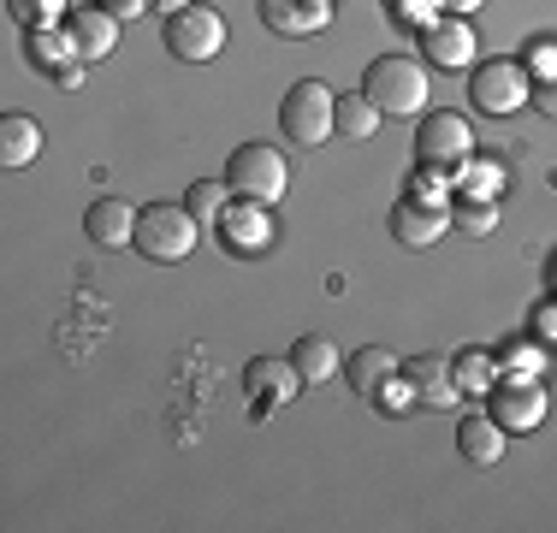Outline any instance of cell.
Instances as JSON below:
<instances>
[{
	"label": "cell",
	"instance_id": "27",
	"mask_svg": "<svg viewBox=\"0 0 557 533\" xmlns=\"http://www.w3.org/2000/svg\"><path fill=\"white\" fill-rule=\"evenodd\" d=\"M7 12L24 24V30H42V24L72 18V12H65V0H7Z\"/></svg>",
	"mask_w": 557,
	"mask_h": 533
},
{
	"label": "cell",
	"instance_id": "19",
	"mask_svg": "<svg viewBox=\"0 0 557 533\" xmlns=\"http://www.w3.org/2000/svg\"><path fill=\"white\" fill-rule=\"evenodd\" d=\"M457 450H462V462H474V469H493V462L504 457V426L493 416H462Z\"/></svg>",
	"mask_w": 557,
	"mask_h": 533
},
{
	"label": "cell",
	"instance_id": "26",
	"mask_svg": "<svg viewBox=\"0 0 557 533\" xmlns=\"http://www.w3.org/2000/svg\"><path fill=\"white\" fill-rule=\"evenodd\" d=\"M450 373H457L462 392H493V356L486 350H462L457 362H450Z\"/></svg>",
	"mask_w": 557,
	"mask_h": 533
},
{
	"label": "cell",
	"instance_id": "10",
	"mask_svg": "<svg viewBox=\"0 0 557 533\" xmlns=\"http://www.w3.org/2000/svg\"><path fill=\"white\" fill-rule=\"evenodd\" d=\"M220 244L232 249V256H244V261H256V256H268L273 249V237H278V225L268 220V202H232L220 213Z\"/></svg>",
	"mask_w": 557,
	"mask_h": 533
},
{
	"label": "cell",
	"instance_id": "16",
	"mask_svg": "<svg viewBox=\"0 0 557 533\" xmlns=\"http://www.w3.org/2000/svg\"><path fill=\"white\" fill-rule=\"evenodd\" d=\"M409 385H416V404H428V409H457V397H462L445 356H416L409 362Z\"/></svg>",
	"mask_w": 557,
	"mask_h": 533
},
{
	"label": "cell",
	"instance_id": "2",
	"mask_svg": "<svg viewBox=\"0 0 557 533\" xmlns=\"http://www.w3.org/2000/svg\"><path fill=\"white\" fill-rule=\"evenodd\" d=\"M196 244H202V220H196L190 208H178V202L137 208V244H131L137 256H149L161 266H178Z\"/></svg>",
	"mask_w": 557,
	"mask_h": 533
},
{
	"label": "cell",
	"instance_id": "24",
	"mask_svg": "<svg viewBox=\"0 0 557 533\" xmlns=\"http://www.w3.org/2000/svg\"><path fill=\"white\" fill-rule=\"evenodd\" d=\"M450 225H457L462 237H493L498 232V202H486V196H462V202L450 208Z\"/></svg>",
	"mask_w": 557,
	"mask_h": 533
},
{
	"label": "cell",
	"instance_id": "25",
	"mask_svg": "<svg viewBox=\"0 0 557 533\" xmlns=\"http://www.w3.org/2000/svg\"><path fill=\"white\" fill-rule=\"evenodd\" d=\"M440 0H386V18L397 24V30H433L440 24Z\"/></svg>",
	"mask_w": 557,
	"mask_h": 533
},
{
	"label": "cell",
	"instance_id": "11",
	"mask_svg": "<svg viewBox=\"0 0 557 533\" xmlns=\"http://www.w3.org/2000/svg\"><path fill=\"white\" fill-rule=\"evenodd\" d=\"M392 237L404 249H428V244H440V237L450 232V208L445 202H428V196H404V202L392 208Z\"/></svg>",
	"mask_w": 557,
	"mask_h": 533
},
{
	"label": "cell",
	"instance_id": "3",
	"mask_svg": "<svg viewBox=\"0 0 557 533\" xmlns=\"http://www.w3.org/2000/svg\"><path fill=\"white\" fill-rule=\"evenodd\" d=\"M225 190L237 202H268L278 208V196L290 190V166L273 142H237L232 160H225Z\"/></svg>",
	"mask_w": 557,
	"mask_h": 533
},
{
	"label": "cell",
	"instance_id": "13",
	"mask_svg": "<svg viewBox=\"0 0 557 533\" xmlns=\"http://www.w3.org/2000/svg\"><path fill=\"white\" fill-rule=\"evenodd\" d=\"M256 12L273 36H290V42H309L333 24V0H261Z\"/></svg>",
	"mask_w": 557,
	"mask_h": 533
},
{
	"label": "cell",
	"instance_id": "6",
	"mask_svg": "<svg viewBox=\"0 0 557 533\" xmlns=\"http://www.w3.org/2000/svg\"><path fill=\"white\" fill-rule=\"evenodd\" d=\"M469 96H474V107H481V113L510 119L516 107L534 101V84H528V65H522V60L498 53V60H474V72H469Z\"/></svg>",
	"mask_w": 557,
	"mask_h": 533
},
{
	"label": "cell",
	"instance_id": "8",
	"mask_svg": "<svg viewBox=\"0 0 557 533\" xmlns=\"http://www.w3.org/2000/svg\"><path fill=\"white\" fill-rule=\"evenodd\" d=\"M24 60L36 65L42 77H54L60 89H77L84 84V48H77V36L65 30V24H42V30H24Z\"/></svg>",
	"mask_w": 557,
	"mask_h": 533
},
{
	"label": "cell",
	"instance_id": "1",
	"mask_svg": "<svg viewBox=\"0 0 557 533\" xmlns=\"http://www.w3.org/2000/svg\"><path fill=\"white\" fill-rule=\"evenodd\" d=\"M362 96L380 107L386 119H416L428 113V65L416 60V53H380V60H368L362 72Z\"/></svg>",
	"mask_w": 557,
	"mask_h": 533
},
{
	"label": "cell",
	"instance_id": "20",
	"mask_svg": "<svg viewBox=\"0 0 557 533\" xmlns=\"http://www.w3.org/2000/svg\"><path fill=\"white\" fill-rule=\"evenodd\" d=\"M290 362H297L302 385H326L338 373V344L326 338V332H302V338L290 344Z\"/></svg>",
	"mask_w": 557,
	"mask_h": 533
},
{
	"label": "cell",
	"instance_id": "5",
	"mask_svg": "<svg viewBox=\"0 0 557 533\" xmlns=\"http://www.w3.org/2000/svg\"><path fill=\"white\" fill-rule=\"evenodd\" d=\"M416 160L433 172H462L474 160V125L450 107H428L416 125Z\"/></svg>",
	"mask_w": 557,
	"mask_h": 533
},
{
	"label": "cell",
	"instance_id": "28",
	"mask_svg": "<svg viewBox=\"0 0 557 533\" xmlns=\"http://www.w3.org/2000/svg\"><path fill=\"white\" fill-rule=\"evenodd\" d=\"M457 178L469 184V196H486V202L498 196V172H493V166H474V160H469V166H462Z\"/></svg>",
	"mask_w": 557,
	"mask_h": 533
},
{
	"label": "cell",
	"instance_id": "18",
	"mask_svg": "<svg viewBox=\"0 0 557 533\" xmlns=\"http://www.w3.org/2000/svg\"><path fill=\"white\" fill-rule=\"evenodd\" d=\"M36 154H42V125H36L30 113H7V119H0V166L18 172V166H30Z\"/></svg>",
	"mask_w": 557,
	"mask_h": 533
},
{
	"label": "cell",
	"instance_id": "30",
	"mask_svg": "<svg viewBox=\"0 0 557 533\" xmlns=\"http://www.w3.org/2000/svg\"><path fill=\"white\" fill-rule=\"evenodd\" d=\"M534 65H546V77L557 72V42H534Z\"/></svg>",
	"mask_w": 557,
	"mask_h": 533
},
{
	"label": "cell",
	"instance_id": "32",
	"mask_svg": "<svg viewBox=\"0 0 557 533\" xmlns=\"http://www.w3.org/2000/svg\"><path fill=\"white\" fill-rule=\"evenodd\" d=\"M149 7H161V12H184L190 0H149Z\"/></svg>",
	"mask_w": 557,
	"mask_h": 533
},
{
	"label": "cell",
	"instance_id": "21",
	"mask_svg": "<svg viewBox=\"0 0 557 533\" xmlns=\"http://www.w3.org/2000/svg\"><path fill=\"white\" fill-rule=\"evenodd\" d=\"M344 373H350V385L362 397H380V385L397 380V356L386 350V344H368V350H356L350 362H344Z\"/></svg>",
	"mask_w": 557,
	"mask_h": 533
},
{
	"label": "cell",
	"instance_id": "22",
	"mask_svg": "<svg viewBox=\"0 0 557 533\" xmlns=\"http://www.w3.org/2000/svg\"><path fill=\"white\" fill-rule=\"evenodd\" d=\"M380 107L356 89V96H338V107H333V125H338V137L344 142H374V131H380Z\"/></svg>",
	"mask_w": 557,
	"mask_h": 533
},
{
	"label": "cell",
	"instance_id": "23",
	"mask_svg": "<svg viewBox=\"0 0 557 533\" xmlns=\"http://www.w3.org/2000/svg\"><path fill=\"white\" fill-rule=\"evenodd\" d=\"M225 196H232V190H225V178H196L190 190H184V208H190L196 220H202V232H208V225H220V213L232 208Z\"/></svg>",
	"mask_w": 557,
	"mask_h": 533
},
{
	"label": "cell",
	"instance_id": "9",
	"mask_svg": "<svg viewBox=\"0 0 557 533\" xmlns=\"http://www.w3.org/2000/svg\"><path fill=\"white\" fill-rule=\"evenodd\" d=\"M244 392H249V409H256V421H261L268 409H285L290 397L302 392V373L290 356H256V362L244 368Z\"/></svg>",
	"mask_w": 557,
	"mask_h": 533
},
{
	"label": "cell",
	"instance_id": "14",
	"mask_svg": "<svg viewBox=\"0 0 557 533\" xmlns=\"http://www.w3.org/2000/svg\"><path fill=\"white\" fill-rule=\"evenodd\" d=\"M421 36H428V60L433 65H445V72H474L481 42H474L469 18H440L433 30H421Z\"/></svg>",
	"mask_w": 557,
	"mask_h": 533
},
{
	"label": "cell",
	"instance_id": "15",
	"mask_svg": "<svg viewBox=\"0 0 557 533\" xmlns=\"http://www.w3.org/2000/svg\"><path fill=\"white\" fill-rule=\"evenodd\" d=\"M84 225H89V237H96L101 249H131L137 244V208L119 202V196H96L89 213H84Z\"/></svg>",
	"mask_w": 557,
	"mask_h": 533
},
{
	"label": "cell",
	"instance_id": "17",
	"mask_svg": "<svg viewBox=\"0 0 557 533\" xmlns=\"http://www.w3.org/2000/svg\"><path fill=\"white\" fill-rule=\"evenodd\" d=\"M65 30L77 36V48H84V60H108L119 48V18L108 7H77L72 18H65Z\"/></svg>",
	"mask_w": 557,
	"mask_h": 533
},
{
	"label": "cell",
	"instance_id": "31",
	"mask_svg": "<svg viewBox=\"0 0 557 533\" xmlns=\"http://www.w3.org/2000/svg\"><path fill=\"white\" fill-rule=\"evenodd\" d=\"M440 7L450 12V18H469V12H474V7H486V0H440Z\"/></svg>",
	"mask_w": 557,
	"mask_h": 533
},
{
	"label": "cell",
	"instance_id": "4",
	"mask_svg": "<svg viewBox=\"0 0 557 533\" xmlns=\"http://www.w3.org/2000/svg\"><path fill=\"white\" fill-rule=\"evenodd\" d=\"M333 107H338V89H326L321 77L290 84L285 101H278V131H285V142H297V149H321L326 137H338Z\"/></svg>",
	"mask_w": 557,
	"mask_h": 533
},
{
	"label": "cell",
	"instance_id": "7",
	"mask_svg": "<svg viewBox=\"0 0 557 533\" xmlns=\"http://www.w3.org/2000/svg\"><path fill=\"white\" fill-rule=\"evenodd\" d=\"M225 48V18L214 7H202V0H190L184 12H166V53L172 60H214V53Z\"/></svg>",
	"mask_w": 557,
	"mask_h": 533
},
{
	"label": "cell",
	"instance_id": "12",
	"mask_svg": "<svg viewBox=\"0 0 557 533\" xmlns=\"http://www.w3.org/2000/svg\"><path fill=\"white\" fill-rule=\"evenodd\" d=\"M504 433H534L540 421H546V385L534 380H504L493 385V409H486Z\"/></svg>",
	"mask_w": 557,
	"mask_h": 533
},
{
	"label": "cell",
	"instance_id": "29",
	"mask_svg": "<svg viewBox=\"0 0 557 533\" xmlns=\"http://www.w3.org/2000/svg\"><path fill=\"white\" fill-rule=\"evenodd\" d=\"M534 107H540V113H546L552 125H557V72H552V77H540V84H534Z\"/></svg>",
	"mask_w": 557,
	"mask_h": 533
}]
</instances>
